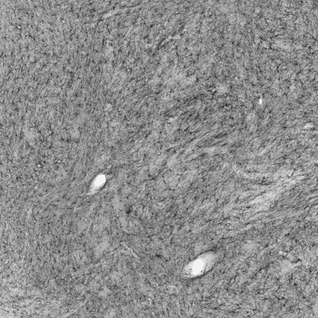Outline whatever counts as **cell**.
I'll use <instances>...</instances> for the list:
<instances>
[{"label": "cell", "mask_w": 318, "mask_h": 318, "mask_svg": "<svg viewBox=\"0 0 318 318\" xmlns=\"http://www.w3.org/2000/svg\"><path fill=\"white\" fill-rule=\"evenodd\" d=\"M205 266L206 264H204V262H203V260H199V261H197L193 264L192 269H193L194 272H196V273H199V272H201L203 269H204Z\"/></svg>", "instance_id": "cell-1"}]
</instances>
